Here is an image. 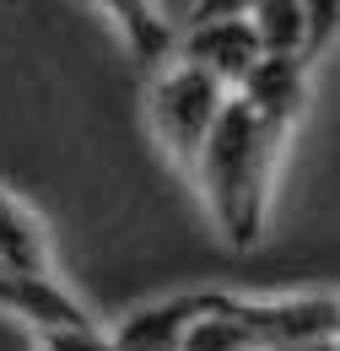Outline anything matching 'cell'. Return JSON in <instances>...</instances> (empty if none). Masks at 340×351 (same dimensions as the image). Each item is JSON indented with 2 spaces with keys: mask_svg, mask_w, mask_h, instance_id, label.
I'll use <instances>...</instances> for the list:
<instances>
[{
  "mask_svg": "<svg viewBox=\"0 0 340 351\" xmlns=\"http://www.w3.org/2000/svg\"><path fill=\"white\" fill-rule=\"evenodd\" d=\"M259 44L270 60H308V16H302V0H254L249 11Z\"/></svg>",
  "mask_w": 340,
  "mask_h": 351,
  "instance_id": "7",
  "label": "cell"
},
{
  "mask_svg": "<svg viewBox=\"0 0 340 351\" xmlns=\"http://www.w3.org/2000/svg\"><path fill=\"white\" fill-rule=\"evenodd\" d=\"M38 351H114V330H60V335H38Z\"/></svg>",
  "mask_w": 340,
  "mask_h": 351,
  "instance_id": "9",
  "label": "cell"
},
{
  "mask_svg": "<svg viewBox=\"0 0 340 351\" xmlns=\"http://www.w3.org/2000/svg\"><path fill=\"white\" fill-rule=\"evenodd\" d=\"M178 60L216 76L227 92H238L265 65V44L249 16H211V22H189V33H178Z\"/></svg>",
  "mask_w": 340,
  "mask_h": 351,
  "instance_id": "3",
  "label": "cell"
},
{
  "mask_svg": "<svg viewBox=\"0 0 340 351\" xmlns=\"http://www.w3.org/2000/svg\"><path fill=\"white\" fill-rule=\"evenodd\" d=\"M227 103H232V92L221 87L216 76L184 65V60H173V65L146 76V125L157 135V146L168 152V162L184 168L189 178L200 168V157L211 146V130H216Z\"/></svg>",
  "mask_w": 340,
  "mask_h": 351,
  "instance_id": "2",
  "label": "cell"
},
{
  "mask_svg": "<svg viewBox=\"0 0 340 351\" xmlns=\"http://www.w3.org/2000/svg\"><path fill=\"white\" fill-rule=\"evenodd\" d=\"M292 130L298 125L259 114L243 92H232V103L221 108V119L211 130V146H206V157L195 168V184L206 195L211 227L221 232V243H232L238 254H249L265 238L270 189H276V173H281Z\"/></svg>",
  "mask_w": 340,
  "mask_h": 351,
  "instance_id": "1",
  "label": "cell"
},
{
  "mask_svg": "<svg viewBox=\"0 0 340 351\" xmlns=\"http://www.w3.org/2000/svg\"><path fill=\"white\" fill-rule=\"evenodd\" d=\"M0 260L11 270H27V276H60L54 270V243L43 232V221L0 184Z\"/></svg>",
  "mask_w": 340,
  "mask_h": 351,
  "instance_id": "6",
  "label": "cell"
},
{
  "mask_svg": "<svg viewBox=\"0 0 340 351\" xmlns=\"http://www.w3.org/2000/svg\"><path fill=\"white\" fill-rule=\"evenodd\" d=\"M302 16H308V65L340 38V0H302Z\"/></svg>",
  "mask_w": 340,
  "mask_h": 351,
  "instance_id": "8",
  "label": "cell"
},
{
  "mask_svg": "<svg viewBox=\"0 0 340 351\" xmlns=\"http://www.w3.org/2000/svg\"><path fill=\"white\" fill-rule=\"evenodd\" d=\"M0 313L27 324L33 335H60V330H97L92 308L60 281V276H27L0 260Z\"/></svg>",
  "mask_w": 340,
  "mask_h": 351,
  "instance_id": "4",
  "label": "cell"
},
{
  "mask_svg": "<svg viewBox=\"0 0 340 351\" xmlns=\"http://www.w3.org/2000/svg\"><path fill=\"white\" fill-rule=\"evenodd\" d=\"M97 11L119 27V38L135 54L141 76H151V71H162V65L178 60V33L168 27V16L157 11V0H97Z\"/></svg>",
  "mask_w": 340,
  "mask_h": 351,
  "instance_id": "5",
  "label": "cell"
}]
</instances>
